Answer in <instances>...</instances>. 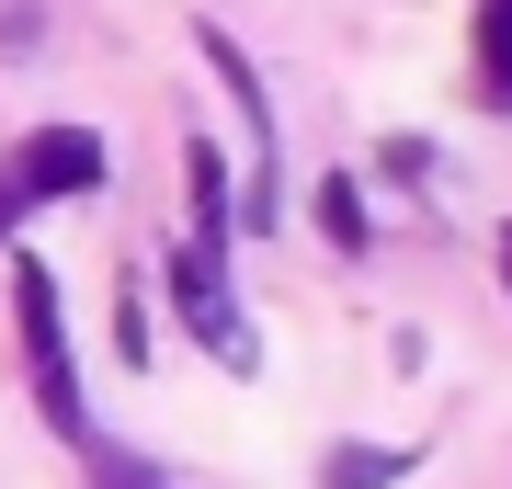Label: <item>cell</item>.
I'll use <instances>...</instances> for the list:
<instances>
[{"label":"cell","mask_w":512,"mask_h":489,"mask_svg":"<svg viewBox=\"0 0 512 489\" xmlns=\"http://www.w3.org/2000/svg\"><path fill=\"white\" fill-rule=\"evenodd\" d=\"M501 285H512V239H501Z\"/></svg>","instance_id":"8"},{"label":"cell","mask_w":512,"mask_h":489,"mask_svg":"<svg viewBox=\"0 0 512 489\" xmlns=\"http://www.w3.org/2000/svg\"><path fill=\"white\" fill-rule=\"evenodd\" d=\"M387 478H399V455H387V444H342V455L319 467V489H387Z\"/></svg>","instance_id":"3"},{"label":"cell","mask_w":512,"mask_h":489,"mask_svg":"<svg viewBox=\"0 0 512 489\" xmlns=\"http://www.w3.org/2000/svg\"><path fill=\"white\" fill-rule=\"evenodd\" d=\"M23 205H35V182H23V171H0V228H12Z\"/></svg>","instance_id":"7"},{"label":"cell","mask_w":512,"mask_h":489,"mask_svg":"<svg viewBox=\"0 0 512 489\" xmlns=\"http://www.w3.org/2000/svg\"><path fill=\"white\" fill-rule=\"evenodd\" d=\"M80 455H92V489H160V478H148L126 444H80Z\"/></svg>","instance_id":"6"},{"label":"cell","mask_w":512,"mask_h":489,"mask_svg":"<svg viewBox=\"0 0 512 489\" xmlns=\"http://www.w3.org/2000/svg\"><path fill=\"white\" fill-rule=\"evenodd\" d=\"M12 319H23V364H35V399L69 444H92V410L69 387V330H57V273L46 262H12Z\"/></svg>","instance_id":"1"},{"label":"cell","mask_w":512,"mask_h":489,"mask_svg":"<svg viewBox=\"0 0 512 489\" xmlns=\"http://www.w3.org/2000/svg\"><path fill=\"white\" fill-rule=\"evenodd\" d=\"M319 228H330V251H365V194H353L342 171L319 182Z\"/></svg>","instance_id":"4"},{"label":"cell","mask_w":512,"mask_h":489,"mask_svg":"<svg viewBox=\"0 0 512 489\" xmlns=\"http://www.w3.org/2000/svg\"><path fill=\"white\" fill-rule=\"evenodd\" d=\"M478 57H490V80L512 91V0H478Z\"/></svg>","instance_id":"5"},{"label":"cell","mask_w":512,"mask_h":489,"mask_svg":"<svg viewBox=\"0 0 512 489\" xmlns=\"http://www.w3.org/2000/svg\"><path fill=\"white\" fill-rule=\"evenodd\" d=\"M12 171L35 182V205L46 194H92V182H103V137L92 126H35V137L12 148Z\"/></svg>","instance_id":"2"}]
</instances>
